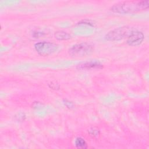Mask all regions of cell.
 Wrapping results in <instances>:
<instances>
[{
  "label": "cell",
  "mask_w": 149,
  "mask_h": 149,
  "mask_svg": "<svg viewBox=\"0 0 149 149\" xmlns=\"http://www.w3.org/2000/svg\"><path fill=\"white\" fill-rule=\"evenodd\" d=\"M93 51V47L87 42H80L71 46L69 50V54L74 57H83L89 55Z\"/></svg>",
  "instance_id": "obj_2"
},
{
  "label": "cell",
  "mask_w": 149,
  "mask_h": 149,
  "mask_svg": "<svg viewBox=\"0 0 149 149\" xmlns=\"http://www.w3.org/2000/svg\"><path fill=\"white\" fill-rule=\"evenodd\" d=\"M34 48L39 55L48 56L56 52L58 48V45L48 41H41L34 44Z\"/></svg>",
  "instance_id": "obj_4"
},
{
  "label": "cell",
  "mask_w": 149,
  "mask_h": 149,
  "mask_svg": "<svg viewBox=\"0 0 149 149\" xmlns=\"http://www.w3.org/2000/svg\"><path fill=\"white\" fill-rule=\"evenodd\" d=\"M90 134L93 135V136H98L99 133H98V131L97 130H95V129H93L92 130H90Z\"/></svg>",
  "instance_id": "obj_10"
},
{
  "label": "cell",
  "mask_w": 149,
  "mask_h": 149,
  "mask_svg": "<svg viewBox=\"0 0 149 149\" xmlns=\"http://www.w3.org/2000/svg\"><path fill=\"white\" fill-rule=\"evenodd\" d=\"M64 104L68 107V108H73V103L72 102H70L69 101H68V100H64Z\"/></svg>",
  "instance_id": "obj_9"
},
{
  "label": "cell",
  "mask_w": 149,
  "mask_h": 149,
  "mask_svg": "<svg viewBox=\"0 0 149 149\" xmlns=\"http://www.w3.org/2000/svg\"><path fill=\"white\" fill-rule=\"evenodd\" d=\"M55 37L58 40H66L71 38V36L66 31H58L55 33Z\"/></svg>",
  "instance_id": "obj_7"
},
{
  "label": "cell",
  "mask_w": 149,
  "mask_h": 149,
  "mask_svg": "<svg viewBox=\"0 0 149 149\" xmlns=\"http://www.w3.org/2000/svg\"><path fill=\"white\" fill-rule=\"evenodd\" d=\"M102 65L97 61H89L81 63L77 66V68L80 69H101Z\"/></svg>",
  "instance_id": "obj_6"
},
{
  "label": "cell",
  "mask_w": 149,
  "mask_h": 149,
  "mask_svg": "<svg viewBox=\"0 0 149 149\" xmlns=\"http://www.w3.org/2000/svg\"><path fill=\"white\" fill-rule=\"evenodd\" d=\"M144 36L141 31L133 30L127 37V43L130 46L140 45L144 40Z\"/></svg>",
  "instance_id": "obj_5"
},
{
  "label": "cell",
  "mask_w": 149,
  "mask_h": 149,
  "mask_svg": "<svg viewBox=\"0 0 149 149\" xmlns=\"http://www.w3.org/2000/svg\"><path fill=\"white\" fill-rule=\"evenodd\" d=\"M132 31V28L128 26L116 28L107 33L105 38L108 41H119L126 37H128Z\"/></svg>",
  "instance_id": "obj_3"
},
{
  "label": "cell",
  "mask_w": 149,
  "mask_h": 149,
  "mask_svg": "<svg viewBox=\"0 0 149 149\" xmlns=\"http://www.w3.org/2000/svg\"><path fill=\"white\" fill-rule=\"evenodd\" d=\"M148 1H127L115 4L111 8V10L118 13H132L145 10L148 8Z\"/></svg>",
  "instance_id": "obj_1"
},
{
  "label": "cell",
  "mask_w": 149,
  "mask_h": 149,
  "mask_svg": "<svg viewBox=\"0 0 149 149\" xmlns=\"http://www.w3.org/2000/svg\"><path fill=\"white\" fill-rule=\"evenodd\" d=\"M75 146L79 148H86L87 143L81 137H77L75 140Z\"/></svg>",
  "instance_id": "obj_8"
}]
</instances>
